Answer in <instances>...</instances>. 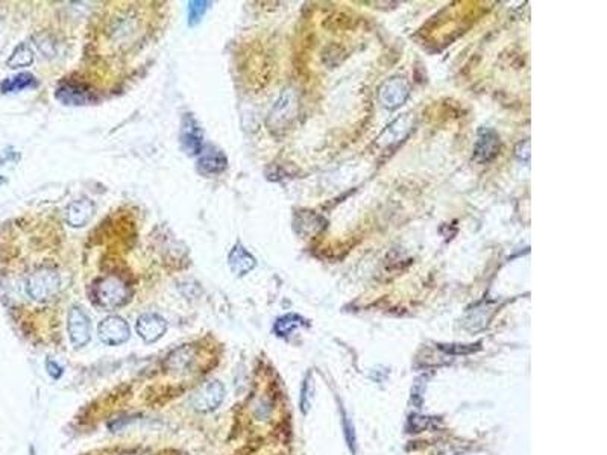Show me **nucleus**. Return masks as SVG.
<instances>
[{
    "instance_id": "obj_18",
    "label": "nucleus",
    "mask_w": 607,
    "mask_h": 455,
    "mask_svg": "<svg viewBox=\"0 0 607 455\" xmlns=\"http://www.w3.org/2000/svg\"><path fill=\"white\" fill-rule=\"evenodd\" d=\"M304 325H306V319L298 316V314H285V316L275 322L274 331L278 337H289Z\"/></svg>"
},
{
    "instance_id": "obj_14",
    "label": "nucleus",
    "mask_w": 607,
    "mask_h": 455,
    "mask_svg": "<svg viewBox=\"0 0 607 455\" xmlns=\"http://www.w3.org/2000/svg\"><path fill=\"white\" fill-rule=\"evenodd\" d=\"M137 28H138L137 17H134V15H129V14H123L111 24L108 35L114 44H120V41H125V43L128 44L129 41L134 40V35L138 32V31H135Z\"/></svg>"
},
{
    "instance_id": "obj_6",
    "label": "nucleus",
    "mask_w": 607,
    "mask_h": 455,
    "mask_svg": "<svg viewBox=\"0 0 607 455\" xmlns=\"http://www.w3.org/2000/svg\"><path fill=\"white\" fill-rule=\"evenodd\" d=\"M97 334H99L101 342L108 346H119L129 340L131 328L128 322L120 316H108L105 317L99 326H97Z\"/></svg>"
},
{
    "instance_id": "obj_5",
    "label": "nucleus",
    "mask_w": 607,
    "mask_h": 455,
    "mask_svg": "<svg viewBox=\"0 0 607 455\" xmlns=\"http://www.w3.org/2000/svg\"><path fill=\"white\" fill-rule=\"evenodd\" d=\"M225 398V387L220 381H210L198 388L192 396V407L199 413L216 410Z\"/></svg>"
},
{
    "instance_id": "obj_2",
    "label": "nucleus",
    "mask_w": 607,
    "mask_h": 455,
    "mask_svg": "<svg viewBox=\"0 0 607 455\" xmlns=\"http://www.w3.org/2000/svg\"><path fill=\"white\" fill-rule=\"evenodd\" d=\"M61 287L60 272L53 266H40L32 270L24 284V290L35 302H47L58 295Z\"/></svg>"
},
{
    "instance_id": "obj_3",
    "label": "nucleus",
    "mask_w": 607,
    "mask_h": 455,
    "mask_svg": "<svg viewBox=\"0 0 607 455\" xmlns=\"http://www.w3.org/2000/svg\"><path fill=\"white\" fill-rule=\"evenodd\" d=\"M298 113V96L293 88H287L274 105L267 117V126L272 131H284L290 126V123L297 117Z\"/></svg>"
},
{
    "instance_id": "obj_16",
    "label": "nucleus",
    "mask_w": 607,
    "mask_h": 455,
    "mask_svg": "<svg viewBox=\"0 0 607 455\" xmlns=\"http://www.w3.org/2000/svg\"><path fill=\"white\" fill-rule=\"evenodd\" d=\"M194 357H196V351L193 346L190 345L181 346L169 355L166 361V367L169 370H175V372H185L192 367Z\"/></svg>"
},
{
    "instance_id": "obj_11",
    "label": "nucleus",
    "mask_w": 607,
    "mask_h": 455,
    "mask_svg": "<svg viewBox=\"0 0 607 455\" xmlns=\"http://www.w3.org/2000/svg\"><path fill=\"white\" fill-rule=\"evenodd\" d=\"M167 324L157 313L142 314L137 320V333L146 343H155L166 334Z\"/></svg>"
},
{
    "instance_id": "obj_7",
    "label": "nucleus",
    "mask_w": 607,
    "mask_h": 455,
    "mask_svg": "<svg viewBox=\"0 0 607 455\" xmlns=\"http://www.w3.org/2000/svg\"><path fill=\"white\" fill-rule=\"evenodd\" d=\"M179 142H181L183 151L190 155H199L203 147V134L199 126L198 120H196L192 114H185L181 122V132H179Z\"/></svg>"
},
{
    "instance_id": "obj_23",
    "label": "nucleus",
    "mask_w": 607,
    "mask_h": 455,
    "mask_svg": "<svg viewBox=\"0 0 607 455\" xmlns=\"http://www.w3.org/2000/svg\"><path fill=\"white\" fill-rule=\"evenodd\" d=\"M46 369H47V374L51 375L53 379H60L63 377V374H64L63 366H60V364L56 363V361H53V360H47L46 361Z\"/></svg>"
},
{
    "instance_id": "obj_13",
    "label": "nucleus",
    "mask_w": 607,
    "mask_h": 455,
    "mask_svg": "<svg viewBox=\"0 0 607 455\" xmlns=\"http://www.w3.org/2000/svg\"><path fill=\"white\" fill-rule=\"evenodd\" d=\"M228 264L235 276H244L256 269L257 260L242 243H235L228 255Z\"/></svg>"
},
{
    "instance_id": "obj_1",
    "label": "nucleus",
    "mask_w": 607,
    "mask_h": 455,
    "mask_svg": "<svg viewBox=\"0 0 607 455\" xmlns=\"http://www.w3.org/2000/svg\"><path fill=\"white\" fill-rule=\"evenodd\" d=\"M92 299L105 310H116L126 305L131 299V290L126 281L116 273H110L94 281Z\"/></svg>"
},
{
    "instance_id": "obj_22",
    "label": "nucleus",
    "mask_w": 607,
    "mask_h": 455,
    "mask_svg": "<svg viewBox=\"0 0 607 455\" xmlns=\"http://www.w3.org/2000/svg\"><path fill=\"white\" fill-rule=\"evenodd\" d=\"M515 155L518 156L521 161H530V140H526V142H521L515 149Z\"/></svg>"
},
{
    "instance_id": "obj_10",
    "label": "nucleus",
    "mask_w": 607,
    "mask_h": 455,
    "mask_svg": "<svg viewBox=\"0 0 607 455\" xmlns=\"http://www.w3.org/2000/svg\"><path fill=\"white\" fill-rule=\"evenodd\" d=\"M499 151V137L494 129L481 128L479 131L477 142L474 146L472 160L479 164L489 163L495 158Z\"/></svg>"
},
{
    "instance_id": "obj_9",
    "label": "nucleus",
    "mask_w": 607,
    "mask_h": 455,
    "mask_svg": "<svg viewBox=\"0 0 607 455\" xmlns=\"http://www.w3.org/2000/svg\"><path fill=\"white\" fill-rule=\"evenodd\" d=\"M380 102L389 110H395L403 105L410 96V85L404 78H392L385 81L380 88Z\"/></svg>"
},
{
    "instance_id": "obj_12",
    "label": "nucleus",
    "mask_w": 607,
    "mask_h": 455,
    "mask_svg": "<svg viewBox=\"0 0 607 455\" xmlns=\"http://www.w3.org/2000/svg\"><path fill=\"white\" fill-rule=\"evenodd\" d=\"M228 167L226 155L217 147L207 144L202 147L198 160V169L203 175H219Z\"/></svg>"
},
{
    "instance_id": "obj_4",
    "label": "nucleus",
    "mask_w": 607,
    "mask_h": 455,
    "mask_svg": "<svg viewBox=\"0 0 607 455\" xmlns=\"http://www.w3.org/2000/svg\"><path fill=\"white\" fill-rule=\"evenodd\" d=\"M67 329L72 345L79 349L84 347L92 338V325H90L88 314L79 305H73L69 311Z\"/></svg>"
},
{
    "instance_id": "obj_21",
    "label": "nucleus",
    "mask_w": 607,
    "mask_h": 455,
    "mask_svg": "<svg viewBox=\"0 0 607 455\" xmlns=\"http://www.w3.org/2000/svg\"><path fill=\"white\" fill-rule=\"evenodd\" d=\"M311 392H313V387H311V378L308 375L306 378V381H304V384H302V395H301V410H302V413H307L310 410Z\"/></svg>"
},
{
    "instance_id": "obj_20",
    "label": "nucleus",
    "mask_w": 607,
    "mask_h": 455,
    "mask_svg": "<svg viewBox=\"0 0 607 455\" xmlns=\"http://www.w3.org/2000/svg\"><path fill=\"white\" fill-rule=\"evenodd\" d=\"M211 2H202V0H196V2L188 3V24L190 26H196L202 17L210 10Z\"/></svg>"
},
{
    "instance_id": "obj_15",
    "label": "nucleus",
    "mask_w": 607,
    "mask_h": 455,
    "mask_svg": "<svg viewBox=\"0 0 607 455\" xmlns=\"http://www.w3.org/2000/svg\"><path fill=\"white\" fill-rule=\"evenodd\" d=\"M94 214V205L90 199L73 201L65 210V222L73 228H82L92 220Z\"/></svg>"
},
{
    "instance_id": "obj_17",
    "label": "nucleus",
    "mask_w": 607,
    "mask_h": 455,
    "mask_svg": "<svg viewBox=\"0 0 607 455\" xmlns=\"http://www.w3.org/2000/svg\"><path fill=\"white\" fill-rule=\"evenodd\" d=\"M38 87V81L32 73L23 72L15 74L13 78L5 79L2 84H0V90H2V93H17V91L26 90V88H35Z\"/></svg>"
},
{
    "instance_id": "obj_24",
    "label": "nucleus",
    "mask_w": 607,
    "mask_h": 455,
    "mask_svg": "<svg viewBox=\"0 0 607 455\" xmlns=\"http://www.w3.org/2000/svg\"><path fill=\"white\" fill-rule=\"evenodd\" d=\"M3 182H5V179H3L2 176H0V185H2V184H3Z\"/></svg>"
},
{
    "instance_id": "obj_8",
    "label": "nucleus",
    "mask_w": 607,
    "mask_h": 455,
    "mask_svg": "<svg viewBox=\"0 0 607 455\" xmlns=\"http://www.w3.org/2000/svg\"><path fill=\"white\" fill-rule=\"evenodd\" d=\"M55 99L60 101L63 105L70 106H81L87 105L96 101L94 91L85 84H79V82H67V84H61L55 91Z\"/></svg>"
},
{
    "instance_id": "obj_19",
    "label": "nucleus",
    "mask_w": 607,
    "mask_h": 455,
    "mask_svg": "<svg viewBox=\"0 0 607 455\" xmlns=\"http://www.w3.org/2000/svg\"><path fill=\"white\" fill-rule=\"evenodd\" d=\"M34 63V52L28 43H20L14 49L11 56L8 58L6 65L10 69H20V67H29Z\"/></svg>"
}]
</instances>
